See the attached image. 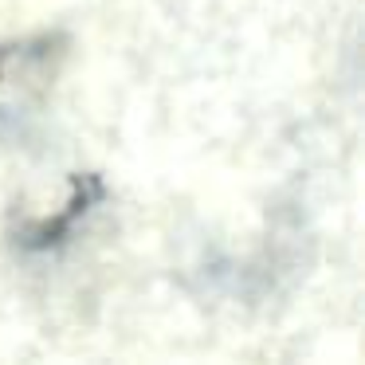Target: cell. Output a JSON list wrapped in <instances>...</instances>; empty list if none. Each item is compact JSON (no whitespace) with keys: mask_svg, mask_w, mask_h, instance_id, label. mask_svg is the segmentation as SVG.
Masks as SVG:
<instances>
[{"mask_svg":"<svg viewBox=\"0 0 365 365\" xmlns=\"http://www.w3.org/2000/svg\"><path fill=\"white\" fill-rule=\"evenodd\" d=\"M106 200V185L98 181L95 173L87 177H75L71 181V197H67L63 212L56 216H43V220H28L16 228V247L28 255H51L59 247H67L79 232V224L95 212L98 205Z\"/></svg>","mask_w":365,"mask_h":365,"instance_id":"cell-1","label":"cell"},{"mask_svg":"<svg viewBox=\"0 0 365 365\" xmlns=\"http://www.w3.org/2000/svg\"><path fill=\"white\" fill-rule=\"evenodd\" d=\"M36 142V122L24 106H0V145L24 150Z\"/></svg>","mask_w":365,"mask_h":365,"instance_id":"cell-2","label":"cell"}]
</instances>
